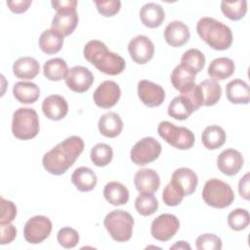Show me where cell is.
<instances>
[{"label": "cell", "mask_w": 250, "mask_h": 250, "mask_svg": "<svg viewBox=\"0 0 250 250\" xmlns=\"http://www.w3.org/2000/svg\"><path fill=\"white\" fill-rule=\"evenodd\" d=\"M83 149V140L78 136H70L44 154L43 167L52 175H62L74 164Z\"/></svg>", "instance_id": "6da1fadb"}, {"label": "cell", "mask_w": 250, "mask_h": 250, "mask_svg": "<svg viewBox=\"0 0 250 250\" xmlns=\"http://www.w3.org/2000/svg\"><path fill=\"white\" fill-rule=\"evenodd\" d=\"M84 58L97 69L107 75L120 74L125 69L124 59L110 51L104 43L99 40L89 41L83 50Z\"/></svg>", "instance_id": "7a4b0ae2"}, {"label": "cell", "mask_w": 250, "mask_h": 250, "mask_svg": "<svg viewBox=\"0 0 250 250\" xmlns=\"http://www.w3.org/2000/svg\"><path fill=\"white\" fill-rule=\"evenodd\" d=\"M196 31L199 37L214 50H227L232 44L231 29L213 18L200 19L196 25Z\"/></svg>", "instance_id": "3957f363"}, {"label": "cell", "mask_w": 250, "mask_h": 250, "mask_svg": "<svg viewBox=\"0 0 250 250\" xmlns=\"http://www.w3.org/2000/svg\"><path fill=\"white\" fill-rule=\"evenodd\" d=\"M12 133L19 140H30L39 133V118L33 108L20 107L13 114Z\"/></svg>", "instance_id": "277c9868"}, {"label": "cell", "mask_w": 250, "mask_h": 250, "mask_svg": "<svg viewBox=\"0 0 250 250\" xmlns=\"http://www.w3.org/2000/svg\"><path fill=\"white\" fill-rule=\"evenodd\" d=\"M104 225L113 240L125 242L132 236L134 219L124 210H113L105 216Z\"/></svg>", "instance_id": "5b68a950"}, {"label": "cell", "mask_w": 250, "mask_h": 250, "mask_svg": "<svg viewBox=\"0 0 250 250\" xmlns=\"http://www.w3.org/2000/svg\"><path fill=\"white\" fill-rule=\"evenodd\" d=\"M202 198L207 205L223 209L232 203L234 194L229 184L219 179H210L204 185Z\"/></svg>", "instance_id": "8992f818"}, {"label": "cell", "mask_w": 250, "mask_h": 250, "mask_svg": "<svg viewBox=\"0 0 250 250\" xmlns=\"http://www.w3.org/2000/svg\"><path fill=\"white\" fill-rule=\"evenodd\" d=\"M157 132L166 143L178 149H188L194 145V135L189 129L178 127L169 121L160 122Z\"/></svg>", "instance_id": "52a82bcc"}, {"label": "cell", "mask_w": 250, "mask_h": 250, "mask_svg": "<svg viewBox=\"0 0 250 250\" xmlns=\"http://www.w3.org/2000/svg\"><path fill=\"white\" fill-rule=\"evenodd\" d=\"M201 105L197 87L194 85L188 92L172 100L168 106V114L177 120H186Z\"/></svg>", "instance_id": "ba28073f"}, {"label": "cell", "mask_w": 250, "mask_h": 250, "mask_svg": "<svg viewBox=\"0 0 250 250\" xmlns=\"http://www.w3.org/2000/svg\"><path fill=\"white\" fill-rule=\"evenodd\" d=\"M161 153L160 143L152 137H146L135 144L130 156L136 165H146L156 160Z\"/></svg>", "instance_id": "9c48e42d"}, {"label": "cell", "mask_w": 250, "mask_h": 250, "mask_svg": "<svg viewBox=\"0 0 250 250\" xmlns=\"http://www.w3.org/2000/svg\"><path fill=\"white\" fill-rule=\"evenodd\" d=\"M76 6L77 1L72 4L63 5L56 10L57 14L52 21V29L60 33L62 37L71 34L77 26L78 15L76 13Z\"/></svg>", "instance_id": "30bf717a"}, {"label": "cell", "mask_w": 250, "mask_h": 250, "mask_svg": "<svg viewBox=\"0 0 250 250\" xmlns=\"http://www.w3.org/2000/svg\"><path fill=\"white\" fill-rule=\"evenodd\" d=\"M52 231V222L45 216H34L24 225V239L31 244H38L44 241Z\"/></svg>", "instance_id": "8fae6325"}, {"label": "cell", "mask_w": 250, "mask_h": 250, "mask_svg": "<svg viewBox=\"0 0 250 250\" xmlns=\"http://www.w3.org/2000/svg\"><path fill=\"white\" fill-rule=\"evenodd\" d=\"M179 228L180 222L175 215L161 214L152 221L150 233L156 240L168 241L177 233Z\"/></svg>", "instance_id": "7c38bea8"}, {"label": "cell", "mask_w": 250, "mask_h": 250, "mask_svg": "<svg viewBox=\"0 0 250 250\" xmlns=\"http://www.w3.org/2000/svg\"><path fill=\"white\" fill-rule=\"evenodd\" d=\"M64 81L71 91L84 93L91 88L94 82V76L87 67L76 65L68 69Z\"/></svg>", "instance_id": "4fadbf2b"}, {"label": "cell", "mask_w": 250, "mask_h": 250, "mask_svg": "<svg viewBox=\"0 0 250 250\" xmlns=\"http://www.w3.org/2000/svg\"><path fill=\"white\" fill-rule=\"evenodd\" d=\"M121 90L117 83L111 80L104 81L99 85L93 95L95 104L102 108H110L117 104Z\"/></svg>", "instance_id": "5bb4252c"}, {"label": "cell", "mask_w": 250, "mask_h": 250, "mask_svg": "<svg viewBox=\"0 0 250 250\" xmlns=\"http://www.w3.org/2000/svg\"><path fill=\"white\" fill-rule=\"evenodd\" d=\"M128 51L130 57L135 62L144 64L152 59L154 54V45L148 37L145 35H138L129 42Z\"/></svg>", "instance_id": "9a60e30c"}, {"label": "cell", "mask_w": 250, "mask_h": 250, "mask_svg": "<svg viewBox=\"0 0 250 250\" xmlns=\"http://www.w3.org/2000/svg\"><path fill=\"white\" fill-rule=\"evenodd\" d=\"M138 96L148 107H155L162 104L165 99L164 89L151 81L141 80L138 83Z\"/></svg>", "instance_id": "2e32d148"}, {"label": "cell", "mask_w": 250, "mask_h": 250, "mask_svg": "<svg viewBox=\"0 0 250 250\" xmlns=\"http://www.w3.org/2000/svg\"><path fill=\"white\" fill-rule=\"evenodd\" d=\"M243 162L241 153L234 148H228L222 151L217 158L219 170L227 176L236 175L242 168Z\"/></svg>", "instance_id": "e0dca14e"}, {"label": "cell", "mask_w": 250, "mask_h": 250, "mask_svg": "<svg viewBox=\"0 0 250 250\" xmlns=\"http://www.w3.org/2000/svg\"><path fill=\"white\" fill-rule=\"evenodd\" d=\"M44 115L51 120H61L68 112V104L65 99L60 95H51L42 103Z\"/></svg>", "instance_id": "ac0fdd59"}, {"label": "cell", "mask_w": 250, "mask_h": 250, "mask_svg": "<svg viewBox=\"0 0 250 250\" xmlns=\"http://www.w3.org/2000/svg\"><path fill=\"white\" fill-rule=\"evenodd\" d=\"M190 37L189 28L180 21H171L164 30V39L172 47L185 45Z\"/></svg>", "instance_id": "d6986e66"}, {"label": "cell", "mask_w": 250, "mask_h": 250, "mask_svg": "<svg viewBox=\"0 0 250 250\" xmlns=\"http://www.w3.org/2000/svg\"><path fill=\"white\" fill-rule=\"evenodd\" d=\"M134 183L139 192L154 193L160 186V179L154 170L141 169L135 174Z\"/></svg>", "instance_id": "ffe728a7"}, {"label": "cell", "mask_w": 250, "mask_h": 250, "mask_svg": "<svg viewBox=\"0 0 250 250\" xmlns=\"http://www.w3.org/2000/svg\"><path fill=\"white\" fill-rule=\"evenodd\" d=\"M171 182L175 184L186 195H190L195 191L198 184L196 174L188 168L182 167L174 171Z\"/></svg>", "instance_id": "44dd1931"}, {"label": "cell", "mask_w": 250, "mask_h": 250, "mask_svg": "<svg viewBox=\"0 0 250 250\" xmlns=\"http://www.w3.org/2000/svg\"><path fill=\"white\" fill-rule=\"evenodd\" d=\"M196 87L201 101V104L204 106L216 104L222 96L221 85L215 80H203L198 85H196Z\"/></svg>", "instance_id": "7402d4cb"}, {"label": "cell", "mask_w": 250, "mask_h": 250, "mask_svg": "<svg viewBox=\"0 0 250 250\" xmlns=\"http://www.w3.org/2000/svg\"><path fill=\"white\" fill-rule=\"evenodd\" d=\"M226 95L232 104H247L250 100L249 86L241 79H234L227 84Z\"/></svg>", "instance_id": "603a6c76"}, {"label": "cell", "mask_w": 250, "mask_h": 250, "mask_svg": "<svg viewBox=\"0 0 250 250\" xmlns=\"http://www.w3.org/2000/svg\"><path fill=\"white\" fill-rule=\"evenodd\" d=\"M140 19L144 25L149 28H155L161 25L165 19L163 8L156 3H147L140 10Z\"/></svg>", "instance_id": "cb8c5ba5"}, {"label": "cell", "mask_w": 250, "mask_h": 250, "mask_svg": "<svg viewBox=\"0 0 250 250\" xmlns=\"http://www.w3.org/2000/svg\"><path fill=\"white\" fill-rule=\"evenodd\" d=\"M195 74L181 63L177 65L171 74V83L182 94L188 92L195 85Z\"/></svg>", "instance_id": "d4e9b609"}, {"label": "cell", "mask_w": 250, "mask_h": 250, "mask_svg": "<svg viewBox=\"0 0 250 250\" xmlns=\"http://www.w3.org/2000/svg\"><path fill=\"white\" fill-rule=\"evenodd\" d=\"M40 70L39 62L31 57L18 59L13 64V72L20 79H33Z\"/></svg>", "instance_id": "484cf974"}, {"label": "cell", "mask_w": 250, "mask_h": 250, "mask_svg": "<svg viewBox=\"0 0 250 250\" xmlns=\"http://www.w3.org/2000/svg\"><path fill=\"white\" fill-rule=\"evenodd\" d=\"M98 127L103 136L107 138H115L121 133L123 129V122L117 113L107 112L102 115L99 120Z\"/></svg>", "instance_id": "4316f807"}, {"label": "cell", "mask_w": 250, "mask_h": 250, "mask_svg": "<svg viewBox=\"0 0 250 250\" xmlns=\"http://www.w3.org/2000/svg\"><path fill=\"white\" fill-rule=\"evenodd\" d=\"M234 69L235 66L232 60L222 57L217 58L210 62L207 72L214 80H225L233 74Z\"/></svg>", "instance_id": "83f0119b"}, {"label": "cell", "mask_w": 250, "mask_h": 250, "mask_svg": "<svg viewBox=\"0 0 250 250\" xmlns=\"http://www.w3.org/2000/svg\"><path fill=\"white\" fill-rule=\"evenodd\" d=\"M13 94L20 103L29 104L38 100L40 96V89L35 83L21 81L15 84Z\"/></svg>", "instance_id": "f1b7e54d"}, {"label": "cell", "mask_w": 250, "mask_h": 250, "mask_svg": "<svg viewBox=\"0 0 250 250\" xmlns=\"http://www.w3.org/2000/svg\"><path fill=\"white\" fill-rule=\"evenodd\" d=\"M71 182L80 191H90L97 185L95 172L88 167H79L71 175Z\"/></svg>", "instance_id": "f546056e"}, {"label": "cell", "mask_w": 250, "mask_h": 250, "mask_svg": "<svg viewBox=\"0 0 250 250\" xmlns=\"http://www.w3.org/2000/svg\"><path fill=\"white\" fill-rule=\"evenodd\" d=\"M104 196L107 202L114 206L124 205L129 200V190L118 182H109L104 186Z\"/></svg>", "instance_id": "4dcf8cb0"}, {"label": "cell", "mask_w": 250, "mask_h": 250, "mask_svg": "<svg viewBox=\"0 0 250 250\" xmlns=\"http://www.w3.org/2000/svg\"><path fill=\"white\" fill-rule=\"evenodd\" d=\"M63 37L54 29L44 30L39 37V47L47 55H53L61 51Z\"/></svg>", "instance_id": "1f68e13d"}, {"label": "cell", "mask_w": 250, "mask_h": 250, "mask_svg": "<svg viewBox=\"0 0 250 250\" xmlns=\"http://www.w3.org/2000/svg\"><path fill=\"white\" fill-rule=\"evenodd\" d=\"M203 146L208 149H217L226 142V132L218 125H211L204 129L201 135Z\"/></svg>", "instance_id": "d6a6232c"}, {"label": "cell", "mask_w": 250, "mask_h": 250, "mask_svg": "<svg viewBox=\"0 0 250 250\" xmlns=\"http://www.w3.org/2000/svg\"><path fill=\"white\" fill-rule=\"evenodd\" d=\"M67 72V63L61 58L51 59L47 61L43 66L45 77L51 81H60L65 78Z\"/></svg>", "instance_id": "836d02e7"}, {"label": "cell", "mask_w": 250, "mask_h": 250, "mask_svg": "<svg viewBox=\"0 0 250 250\" xmlns=\"http://www.w3.org/2000/svg\"><path fill=\"white\" fill-rule=\"evenodd\" d=\"M181 64L196 75L204 67L205 57L199 50L189 49L182 56Z\"/></svg>", "instance_id": "e575fe53"}, {"label": "cell", "mask_w": 250, "mask_h": 250, "mask_svg": "<svg viewBox=\"0 0 250 250\" xmlns=\"http://www.w3.org/2000/svg\"><path fill=\"white\" fill-rule=\"evenodd\" d=\"M221 10L230 21H239L247 12V2L245 0L222 1Z\"/></svg>", "instance_id": "d590c367"}, {"label": "cell", "mask_w": 250, "mask_h": 250, "mask_svg": "<svg viewBox=\"0 0 250 250\" xmlns=\"http://www.w3.org/2000/svg\"><path fill=\"white\" fill-rule=\"evenodd\" d=\"M135 208L142 216H150L158 209V201L152 193H141L135 200Z\"/></svg>", "instance_id": "8d00e7d4"}, {"label": "cell", "mask_w": 250, "mask_h": 250, "mask_svg": "<svg viewBox=\"0 0 250 250\" xmlns=\"http://www.w3.org/2000/svg\"><path fill=\"white\" fill-rule=\"evenodd\" d=\"M91 160L98 167H104L112 160V148L106 144H97L91 149Z\"/></svg>", "instance_id": "74e56055"}, {"label": "cell", "mask_w": 250, "mask_h": 250, "mask_svg": "<svg viewBox=\"0 0 250 250\" xmlns=\"http://www.w3.org/2000/svg\"><path fill=\"white\" fill-rule=\"evenodd\" d=\"M249 222L250 217L246 209H234L228 216V224L232 230H242L246 229L249 225Z\"/></svg>", "instance_id": "f35d334b"}, {"label": "cell", "mask_w": 250, "mask_h": 250, "mask_svg": "<svg viewBox=\"0 0 250 250\" xmlns=\"http://www.w3.org/2000/svg\"><path fill=\"white\" fill-rule=\"evenodd\" d=\"M57 239L63 248H73L79 242V234L74 229L64 227L58 231Z\"/></svg>", "instance_id": "ab89813d"}, {"label": "cell", "mask_w": 250, "mask_h": 250, "mask_svg": "<svg viewBox=\"0 0 250 250\" xmlns=\"http://www.w3.org/2000/svg\"><path fill=\"white\" fill-rule=\"evenodd\" d=\"M185 194L183 191L172 182H170L164 188L163 193H162V199L164 203L168 206H177L179 205Z\"/></svg>", "instance_id": "60d3db41"}, {"label": "cell", "mask_w": 250, "mask_h": 250, "mask_svg": "<svg viewBox=\"0 0 250 250\" xmlns=\"http://www.w3.org/2000/svg\"><path fill=\"white\" fill-rule=\"evenodd\" d=\"M198 250H220L222 249V240L213 233H204L199 235L195 241Z\"/></svg>", "instance_id": "b9f144b4"}, {"label": "cell", "mask_w": 250, "mask_h": 250, "mask_svg": "<svg viewBox=\"0 0 250 250\" xmlns=\"http://www.w3.org/2000/svg\"><path fill=\"white\" fill-rule=\"evenodd\" d=\"M95 5L97 7L98 12L104 17H112L116 15L121 8V2L118 0L101 1V2L97 1L95 2Z\"/></svg>", "instance_id": "7bdbcfd3"}, {"label": "cell", "mask_w": 250, "mask_h": 250, "mask_svg": "<svg viewBox=\"0 0 250 250\" xmlns=\"http://www.w3.org/2000/svg\"><path fill=\"white\" fill-rule=\"evenodd\" d=\"M17 216V207L16 205L5 198L1 197V216L0 224H9Z\"/></svg>", "instance_id": "ee69618b"}, {"label": "cell", "mask_w": 250, "mask_h": 250, "mask_svg": "<svg viewBox=\"0 0 250 250\" xmlns=\"http://www.w3.org/2000/svg\"><path fill=\"white\" fill-rule=\"evenodd\" d=\"M0 230H1V244L11 243L17 236V229L15 226L11 223L9 224H0Z\"/></svg>", "instance_id": "f6af8a7d"}, {"label": "cell", "mask_w": 250, "mask_h": 250, "mask_svg": "<svg viewBox=\"0 0 250 250\" xmlns=\"http://www.w3.org/2000/svg\"><path fill=\"white\" fill-rule=\"evenodd\" d=\"M31 1H7V6L15 14H22L28 10Z\"/></svg>", "instance_id": "bcb514c9"}, {"label": "cell", "mask_w": 250, "mask_h": 250, "mask_svg": "<svg viewBox=\"0 0 250 250\" xmlns=\"http://www.w3.org/2000/svg\"><path fill=\"white\" fill-rule=\"evenodd\" d=\"M238 191L242 198L249 199V173H246L238 183Z\"/></svg>", "instance_id": "7dc6e473"}, {"label": "cell", "mask_w": 250, "mask_h": 250, "mask_svg": "<svg viewBox=\"0 0 250 250\" xmlns=\"http://www.w3.org/2000/svg\"><path fill=\"white\" fill-rule=\"evenodd\" d=\"M170 249L171 250L172 249H188V250H190L191 247L186 241H177L174 245H172L170 247Z\"/></svg>", "instance_id": "c3c4849f"}]
</instances>
